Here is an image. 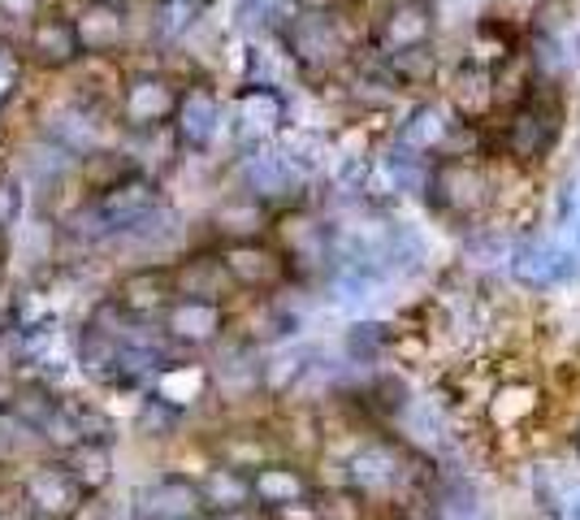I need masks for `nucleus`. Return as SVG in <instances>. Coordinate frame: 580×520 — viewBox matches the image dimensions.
Returning a JSON list of instances; mask_svg holds the SVG:
<instances>
[{"mask_svg": "<svg viewBox=\"0 0 580 520\" xmlns=\"http://www.w3.org/2000/svg\"><path fill=\"white\" fill-rule=\"evenodd\" d=\"M169 135H174L182 161H209L217 152V143L226 139V96L213 74L182 83Z\"/></svg>", "mask_w": 580, "mask_h": 520, "instance_id": "nucleus-7", "label": "nucleus"}, {"mask_svg": "<svg viewBox=\"0 0 580 520\" xmlns=\"http://www.w3.org/2000/svg\"><path fill=\"white\" fill-rule=\"evenodd\" d=\"M538 404H542V391L533 382H507L490 404V421L499 430H516L538 413Z\"/></svg>", "mask_w": 580, "mask_h": 520, "instance_id": "nucleus-31", "label": "nucleus"}, {"mask_svg": "<svg viewBox=\"0 0 580 520\" xmlns=\"http://www.w3.org/2000/svg\"><path fill=\"white\" fill-rule=\"evenodd\" d=\"M217 256H222V269L235 287V300H269V295L294 287L287 256L278 252L274 239L226 243V248H217Z\"/></svg>", "mask_w": 580, "mask_h": 520, "instance_id": "nucleus-12", "label": "nucleus"}, {"mask_svg": "<svg viewBox=\"0 0 580 520\" xmlns=\"http://www.w3.org/2000/svg\"><path fill=\"white\" fill-rule=\"evenodd\" d=\"M165 347L174 356H209L217 343L230 339L235 330V304L226 300H196V295H174V304L156 321Z\"/></svg>", "mask_w": 580, "mask_h": 520, "instance_id": "nucleus-10", "label": "nucleus"}, {"mask_svg": "<svg viewBox=\"0 0 580 520\" xmlns=\"http://www.w3.org/2000/svg\"><path fill=\"white\" fill-rule=\"evenodd\" d=\"M577 452H580V426H577Z\"/></svg>", "mask_w": 580, "mask_h": 520, "instance_id": "nucleus-40", "label": "nucleus"}, {"mask_svg": "<svg viewBox=\"0 0 580 520\" xmlns=\"http://www.w3.org/2000/svg\"><path fill=\"white\" fill-rule=\"evenodd\" d=\"M248 482H252V504L261 512H282L290 504H303L320 486L316 469H307V460H294V456H269L248 473Z\"/></svg>", "mask_w": 580, "mask_h": 520, "instance_id": "nucleus-18", "label": "nucleus"}, {"mask_svg": "<svg viewBox=\"0 0 580 520\" xmlns=\"http://www.w3.org/2000/svg\"><path fill=\"white\" fill-rule=\"evenodd\" d=\"M148 391H152L156 399H165L169 408H178V413L191 421V430H196L204 417H217V408H213V382H209L204 356H169V360L156 369V378L148 382Z\"/></svg>", "mask_w": 580, "mask_h": 520, "instance_id": "nucleus-16", "label": "nucleus"}, {"mask_svg": "<svg viewBox=\"0 0 580 520\" xmlns=\"http://www.w3.org/2000/svg\"><path fill=\"white\" fill-rule=\"evenodd\" d=\"M35 74L26 65V52L17 43V35L0 30V113H17L26 104V96L35 91Z\"/></svg>", "mask_w": 580, "mask_h": 520, "instance_id": "nucleus-28", "label": "nucleus"}, {"mask_svg": "<svg viewBox=\"0 0 580 520\" xmlns=\"http://www.w3.org/2000/svg\"><path fill=\"white\" fill-rule=\"evenodd\" d=\"M56 0H0V30L9 35H22L43 9H52Z\"/></svg>", "mask_w": 580, "mask_h": 520, "instance_id": "nucleus-34", "label": "nucleus"}, {"mask_svg": "<svg viewBox=\"0 0 580 520\" xmlns=\"http://www.w3.org/2000/svg\"><path fill=\"white\" fill-rule=\"evenodd\" d=\"M182 78L152 52H135L122 65L117 96H113V122L117 135H161L174 122Z\"/></svg>", "mask_w": 580, "mask_h": 520, "instance_id": "nucleus-2", "label": "nucleus"}, {"mask_svg": "<svg viewBox=\"0 0 580 520\" xmlns=\"http://www.w3.org/2000/svg\"><path fill=\"white\" fill-rule=\"evenodd\" d=\"M516 52V30H507L503 22L494 17H481L468 35V65H481V69H499L507 56Z\"/></svg>", "mask_w": 580, "mask_h": 520, "instance_id": "nucleus-29", "label": "nucleus"}, {"mask_svg": "<svg viewBox=\"0 0 580 520\" xmlns=\"http://www.w3.org/2000/svg\"><path fill=\"white\" fill-rule=\"evenodd\" d=\"M269 239L278 243V252L287 256L290 278L294 287H312L329 274L333 265V221H325L316 208L307 204H294L274 213V230Z\"/></svg>", "mask_w": 580, "mask_h": 520, "instance_id": "nucleus-8", "label": "nucleus"}, {"mask_svg": "<svg viewBox=\"0 0 580 520\" xmlns=\"http://www.w3.org/2000/svg\"><path fill=\"white\" fill-rule=\"evenodd\" d=\"M572 226H577V252H580V200H577V221Z\"/></svg>", "mask_w": 580, "mask_h": 520, "instance_id": "nucleus-38", "label": "nucleus"}, {"mask_svg": "<svg viewBox=\"0 0 580 520\" xmlns=\"http://www.w3.org/2000/svg\"><path fill=\"white\" fill-rule=\"evenodd\" d=\"M96 4H113V9H130V13H139L143 0H96Z\"/></svg>", "mask_w": 580, "mask_h": 520, "instance_id": "nucleus-37", "label": "nucleus"}, {"mask_svg": "<svg viewBox=\"0 0 580 520\" xmlns=\"http://www.w3.org/2000/svg\"><path fill=\"white\" fill-rule=\"evenodd\" d=\"M390 347H394V330L381 326V321H355V326L342 334V356H346L351 365H377Z\"/></svg>", "mask_w": 580, "mask_h": 520, "instance_id": "nucleus-32", "label": "nucleus"}, {"mask_svg": "<svg viewBox=\"0 0 580 520\" xmlns=\"http://www.w3.org/2000/svg\"><path fill=\"white\" fill-rule=\"evenodd\" d=\"M572 274H577V252H568L559 243L538 239V243H520L512 252V278L529 291H551V287L568 282Z\"/></svg>", "mask_w": 580, "mask_h": 520, "instance_id": "nucleus-22", "label": "nucleus"}, {"mask_svg": "<svg viewBox=\"0 0 580 520\" xmlns=\"http://www.w3.org/2000/svg\"><path fill=\"white\" fill-rule=\"evenodd\" d=\"M559 135H564V109H559V100L533 91L529 100L503 109V122H499V152H503L507 165L533 169V165H542V161L555 152Z\"/></svg>", "mask_w": 580, "mask_h": 520, "instance_id": "nucleus-6", "label": "nucleus"}, {"mask_svg": "<svg viewBox=\"0 0 580 520\" xmlns=\"http://www.w3.org/2000/svg\"><path fill=\"white\" fill-rule=\"evenodd\" d=\"M451 520H481L477 512H459V517H451Z\"/></svg>", "mask_w": 580, "mask_h": 520, "instance_id": "nucleus-39", "label": "nucleus"}, {"mask_svg": "<svg viewBox=\"0 0 580 520\" xmlns=\"http://www.w3.org/2000/svg\"><path fill=\"white\" fill-rule=\"evenodd\" d=\"M109 300L130 317V321H143V326H156L161 313L174 304V269L169 261H143V265H122L109 274L104 282Z\"/></svg>", "mask_w": 580, "mask_h": 520, "instance_id": "nucleus-15", "label": "nucleus"}, {"mask_svg": "<svg viewBox=\"0 0 580 520\" xmlns=\"http://www.w3.org/2000/svg\"><path fill=\"white\" fill-rule=\"evenodd\" d=\"M451 126H455V113H451L446 104L425 100V104H416V109L403 117V126L394 130V143L407 148V152H416V156H429V161H433V156L442 152Z\"/></svg>", "mask_w": 580, "mask_h": 520, "instance_id": "nucleus-26", "label": "nucleus"}, {"mask_svg": "<svg viewBox=\"0 0 580 520\" xmlns=\"http://www.w3.org/2000/svg\"><path fill=\"white\" fill-rule=\"evenodd\" d=\"M433 30H438V9L433 0H390L381 9V17H373V52L386 56V52H403V48H420V43H433Z\"/></svg>", "mask_w": 580, "mask_h": 520, "instance_id": "nucleus-19", "label": "nucleus"}, {"mask_svg": "<svg viewBox=\"0 0 580 520\" xmlns=\"http://www.w3.org/2000/svg\"><path fill=\"white\" fill-rule=\"evenodd\" d=\"M22 52H26V65L39 83H52V78H65L70 69L83 65V52H78V39H74V22H70V9L65 0H56L52 9H43L22 35H17Z\"/></svg>", "mask_w": 580, "mask_h": 520, "instance_id": "nucleus-13", "label": "nucleus"}, {"mask_svg": "<svg viewBox=\"0 0 580 520\" xmlns=\"http://www.w3.org/2000/svg\"><path fill=\"white\" fill-rule=\"evenodd\" d=\"M278 52L294 65L303 83H338L360 56V35L346 9H290L278 26Z\"/></svg>", "mask_w": 580, "mask_h": 520, "instance_id": "nucleus-1", "label": "nucleus"}, {"mask_svg": "<svg viewBox=\"0 0 580 520\" xmlns=\"http://www.w3.org/2000/svg\"><path fill=\"white\" fill-rule=\"evenodd\" d=\"M126 430H130L135 443H143V447H152V452H169V447H182V443L191 439V421H187L178 408H169L165 399H156L152 391H143V395L135 399Z\"/></svg>", "mask_w": 580, "mask_h": 520, "instance_id": "nucleus-21", "label": "nucleus"}, {"mask_svg": "<svg viewBox=\"0 0 580 520\" xmlns=\"http://www.w3.org/2000/svg\"><path fill=\"white\" fill-rule=\"evenodd\" d=\"M386 174L394 178L399 191H425V178H429V156H416L399 143L386 148Z\"/></svg>", "mask_w": 580, "mask_h": 520, "instance_id": "nucleus-33", "label": "nucleus"}, {"mask_svg": "<svg viewBox=\"0 0 580 520\" xmlns=\"http://www.w3.org/2000/svg\"><path fill=\"white\" fill-rule=\"evenodd\" d=\"M187 520H204V517H187Z\"/></svg>", "mask_w": 580, "mask_h": 520, "instance_id": "nucleus-41", "label": "nucleus"}, {"mask_svg": "<svg viewBox=\"0 0 580 520\" xmlns=\"http://www.w3.org/2000/svg\"><path fill=\"white\" fill-rule=\"evenodd\" d=\"M196 473V491H200V504H204V517L213 512H239V508H256L252 504V482L243 469L235 465H222V460H200Z\"/></svg>", "mask_w": 580, "mask_h": 520, "instance_id": "nucleus-23", "label": "nucleus"}, {"mask_svg": "<svg viewBox=\"0 0 580 520\" xmlns=\"http://www.w3.org/2000/svg\"><path fill=\"white\" fill-rule=\"evenodd\" d=\"M122 512H126V520L204 517V504H200V491H196V473L178 469V465H161L152 478L130 486V495L122 499Z\"/></svg>", "mask_w": 580, "mask_h": 520, "instance_id": "nucleus-14", "label": "nucleus"}, {"mask_svg": "<svg viewBox=\"0 0 580 520\" xmlns=\"http://www.w3.org/2000/svg\"><path fill=\"white\" fill-rule=\"evenodd\" d=\"M74 39L83 61H130L139 52V17L130 9L96 4V0H65Z\"/></svg>", "mask_w": 580, "mask_h": 520, "instance_id": "nucleus-11", "label": "nucleus"}, {"mask_svg": "<svg viewBox=\"0 0 580 520\" xmlns=\"http://www.w3.org/2000/svg\"><path fill=\"white\" fill-rule=\"evenodd\" d=\"M373 61L381 65V74L394 83V91H425L433 78H438V52L433 43H420V48H403V52H386Z\"/></svg>", "mask_w": 580, "mask_h": 520, "instance_id": "nucleus-27", "label": "nucleus"}, {"mask_svg": "<svg viewBox=\"0 0 580 520\" xmlns=\"http://www.w3.org/2000/svg\"><path fill=\"white\" fill-rule=\"evenodd\" d=\"M61 465L70 469V478L83 486L87 499H104L117 486V447L109 443H74L70 452H61Z\"/></svg>", "mask_w": 580, "mask_h": 520, "instance_id": "nucleus-25", "label": "nucleus"}, {"mask_svg": "<svg viewBox=\"0 0 580 520\" xmlns=\"http://www.w3.org/2000/svg\"><path fill=\"white\" fill-rule=\"evenodd\" d=\"M446 104L455 113V122H472V126H486L494 113H499V100H494V69H481V65H459L455 78H451V91H446Z\"/></svg>", "mask_w": 580, "mask_h": 520, "instance_id": "nucleus-24", "label": "nucleus"}, {"mask_svg": "<svg viewBox=\"0 0 580 520\" xmlns=\"http://www.w3.org/2000/svg\"><path fill=\"white\" fill-rule=\"evenodd\" d=\"M4 499L22 520H78L91 504L61 465V456L43 452L4 473Z\"/></svg>", "mask_w": 580, "mask_h": 520, "instance_id": "nucleus-3", "label": "nucleus"}, {"mask_svg": "<svg viewBox=\"0 0 580 520\" xmlns=\"http://www.w3.org/2000/svg\"><path fill=\"white\" fill-rule=\"evenodd\" d=\"M274 230V208H265L261 200L243 195V191H222L213 200V208L204 213V239L200 243H213V248H226V243H248V239H269Z\"/></svg>", "mask_w": 580, "mask_h": 520, "instance_id": "nucleus-17", "label": "nucleus"}, {"mask_svg": "<svg viewBox=\"0 0 580 520\" xmlns=\"http://www.w3.org/2000/svg\"><path fill=\"white\" fill-rule=\"evenodd\" d=\"M204 520H274L269 512H261V508H239V512H213V517Z\"/></svg>", "mask_w": 580, "mask_h": 520, "instance_id": "nucleus-36", "label": "nucleus"}, {"mask_svg": "<svg viewBox=\"0 0 580 520\" xmlns=\"http://www.w3.org/2000/svg\"><path fill=\"white\" fill-rule=\"evenodd\" d=\"M290 4L287 0H235V30L243 39H265V35H278V26L287 22Z\"/></svg>", "mask_w": 580, "mask_h": 520, "instance_id": "nucleus-30", "label": "nucleus"}, {"mask_svg": "<svg viewBox=\"0 0 580 520\" xmlns=\"http://www.w3.org/2000/svg\"><path fill=\"white\" fill-rule=\"evenodd\" d=\"M307 174L287 156L282 143H261V148H248V152H235L230 156V187L261 200L265 208L282 213L294 204H307Z\"/></svg>", "mask_w": 580, "mask_h": 520, "instance_id": "nucleus-5", "label": "nucleus"}, {"mask_svg": "<svg viewBox=\"0 0 580 520\" xmlns=\"http://www.w3.org/2000/svg\"><path fill=\"white\" fill-rule=\"evenodd\" d=\"M169 269H174V291H178V295L239 304V300H235V287H230V278H226L222 256H217L213 243H191V248H182V252L169 261Z\"/></svg>", "mask_w": 580, "mask_h": 520, "instance_id": "nucleus-20", "label": "nucleus"}, {"mask_svg": "<svg viewBox=\"0 0 580 520\" xmlns=\"http://www.w3.org/2000/svg\"><path fill=\"white\" fill-rule=\"evenodd\" d=\"M420 195L438 217L472 226L499 200V182L481 156H433Z\"/></svg>", "mask_w": 580, "mask_h": 520, "instance_id": "nucleus-4", "label": "nucleus"}, {"mask_svg": "<svg viewBox=\"0 0 580 520\" xmlns=\"http://www.w3.org/2000/svg\"><path fill=\"white\" fill-rule=\"evenodd\" d=\"M290 126V100L282 83H239L235 96L226 100V139L230 156L274 143Z\"/></svg>", "mask_w": 580, "mask_h": 520, "instance_id": "nucleus-9", "label": "nucleus"}, {"mask_svg": "<svg viewBox=\"0 0 580 520\" xmlns=\"http://www.w3.org/2000/svg\"><path fill=\"white\" fill-rule=\"evenodd\" d=\"M542 9H546V0H494V22H503L507 30H520V26L538 22Z\"/></svg>", "mask_w": 580, "mask_h": 520, "instance_id": "nucleus-35", "label": "nucleus"}]
</instances>
